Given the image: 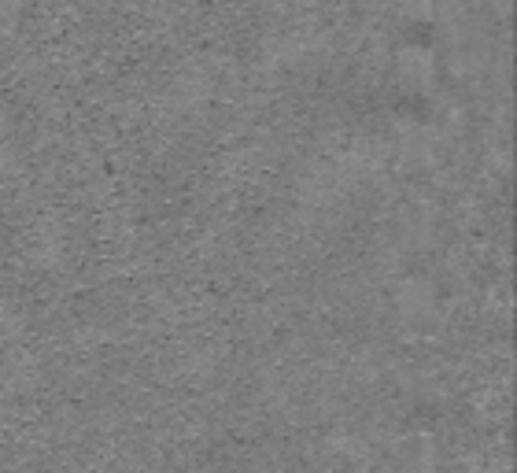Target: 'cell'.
I'll list each match as a JSON object with an SVG mask.
<instances>
[{
    "label": "cell",
    "instance_id": "cell-1",
    "mask_svg": "<svg viewBox=\"0 0 517 473\" xmlns=\"http://www.w3.org/2000/svg\"><path fill=\"white\" fill-rule=\"evenodd\" d=\"M396 4L410 15V19H425V15L433 12V0H396Z\"/></svg>",
    "mask_w": 517,
    "mask_h": 473
}]
</instances>
